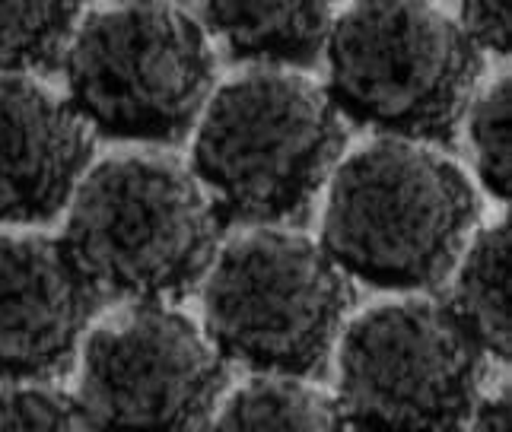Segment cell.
<instances>
[{"label":"cell","mask_w":512,"mask_h":432,"mask_svg":"<svg viewBox=\"0 0 512 432\" xmlns=\"http://www.w3.org/2000/svg\"><path fill=\"white\" fill-rule=\"evenodd\" d=\"M462 29L484 54L506 58L509 51V0H458Z\"/></svg>","instance_id":"obj_17"},{"label":"cell","mask_w":512,"mask_h":432,"mask_svg":"<svg viewBox=\"0 0 512 432\" xmlns=\"http://www.w3.org/2000/svg\"><path fill=\"white\" fill-rule=\"evenodd\" d=\"M223 226L217 204L182 162L125 153L83 172L61 239L99 296L169 302L204 280Z\"/></svg>","instance_id":"obj_3"},{"label":"cell","mask_w":512,"mask_h":432,"mask_svg":"<svg viewBox=\"0 0 512 432\" xmlns=\"http://www.w3.org/2000/svg\"><path fill=\"white\" fill-rule=\"evenodd\" d=\"M223 363L185 312L140 299L86 331L77 398L93 426L198 429L223 398Z\"/></svg>","instance_id":"obj_8"},{"label":"cell","mask_w":512,"mask_h":432,"mask_svg":"<svg viewBox=\"0 0 512 432\" xmlns=\"http://www.w3.org/2000/svg\"><path fill=\"white\" fill-rule=\"evenodd\" d=\"M67 102L93 134L175 143L214 93V48L169 0H118L86 13L64 58Z\"/></svg>","instance_id":"obj_5"},{"label":"cell","mask_w":512,"mask_h":432,"mask_svg":"<svg viewBox=\"0 0 512 432\" xmlns=\"http://www.w3.org/2000/svg\"><path fill=\"white\" fill-rule=\"evenodd\" d=\"M322 54L344 121L417 143L452 140L481 74L478 45L436 0H350Z\"/></svg>","instance_id":"obj_4"},{"label":"cell","mask_w":512,"mask_h":432,"mask_svg":"<svg viewBox=\"0 0 512 432\" xmlns=\"http://www.w3.org/2000/svg\"><path fill=\"white\" fill-rule=\"evenodd\" d=\"M344 118L293 67H255L214 89L194 124L191 172L226 223L299 220L344 156Z\"/></svg>","instance_id":"obj_2"},{"label":"cell","mask_w":512,"mask_h":432,"mask_svg":"<svg viewBox=\"0 0 512 432\" xmlns=\"http://www.w3.org/2000/svg\"><path fill=\"white\" fill-rule=\"evenodd\" d=\"M96 302L99 290L61 236L0 232V382L61 375Z\"/></svg>","instance_id":"obj_9"},{"label":"cell","mask_w":512,"mask_h":432,"mask_svg":"<svg viewBox=\"0 0 512 432\" xmlns=\"http://www.w3.org/2000/svg\"><path fill=\"white\" fill-rule=\"evenodd\" d=\"M474 220L478 194L452 159L379 137L334 166L319 242L347 280L417 293L449 277Z\"/></svg>","instance_id":"obj_1"},{"label":"cell","mask_w":512,"mask_h":432,"mask_svg":"<svg viewBox=\"0 0 512 432\" xmlns=\"http://www.w3.org/2000/svg\"><path fill=\"white\" fill-rule=\"evenodd\" d=\"M210 426L217 429H334L344 426L338 401L306 375L255 372L220 398Z\"/></svg>","instance_id":"obj_13"},{"label":"cell","mask_w":512,"mask_h":432,"mask_svg":"<svg viewBox=\"0 0 512 432\" xmlns=\"http://www.w3.org/2000/svg\"><path fill=\"white\" fill-rule=\"evenodd\" d=\"M80 10L83 0H0V74L58 67Z\"/></svg>","instance_id":"obj_14"},{"label":"cell","mask_w":512,"mask_h":432,"mask_svg":"<svg viewBox=\"0 0 512 432\" xmlns=\"http://www.w3.org/2000/svg\"><path fill=\"white\" fill-rule=\"evenodd\" d=\"M338 0H201L207 29L229 58L255 67H303L322 54Z\"/></svg>","instance_id":"obj_11"},{"label":"cell","mask_w":512,"mask_h":432,"mask_svg":"<svg viewBox=\"0 0 512 432\" xmlns=\"http://www.w3.org/2000/svg\"><path fill=\"white\" fill-rule=\"evenodd\" d=\"M77 394L45 385V378L0 385V429H90Z\"/></svg>","instance_id":"obj_16"},{"label":"cell","mask_w":512,"mask_h":432,"mask_svg":"<svg viewBox=\"0 0 512 432\" xmlns=\"http://www.w3.org/2000/svg\"><path fill=\"white\" fill-rule=\"evenodd\" d=\"M93 131L74 105L26 74H0V226L67 210L93 159Z\"/></svg>","instance_id":"obj_10"},{"label":"cell","mask_w":512,"mask_h":432,"mask_svg":"<svg viewBox=\"0 0 512 432\" xmlns=\"http://www.w3.org/2000/svg\"><path fill=\"white\" fill-rule=\"evenodd\" d=\"M446 305L478 340L484 356L509 359V226L487 223L468 236L462 255L452 264Z\"/></svg>","instance_id":"obj_12"},{"label":"cell","mask_w":512,"mask_h":432,"mask_svg":"<svg viewBox=\"0 0 512 432\" xmlns=\"http://www.w3.org/2000/svg\"><path fill=\"white\" fill-rule=\"evenodd\" d=\"M509 423V391L500 388L497 394H478V401L471 407L468 426L478 429H503Z\"/></svg>","instance_id":"obj_18"},{"label":"cell","mask_w":512,"mask_h":432,"mask_svg":"<svg viewBox=\"0 0 512 432\" xmlns=\"http://www.w3.org/2000/svg\"><path fill=\"white\" fill-rule=\"evenodd\" d=\"M344 426L458 429L481 394L484 350L446 299L408 296L373 305L338 334Z\"/></svg>","instance_id":"obj_7"},{"label":"cell","mask_w":512,"mask_h":432,"mask_svg":"<svg viewBox=\"0 0 512 432\" xmlns=\"http://www.w3.org/2000/svg\"><path fill=\"white\" fill-rule=\"evenodd\" d=\"M465 137L481 185L506 201L509 194V77H493L484 89L471 93L465 112Z\"/></svg>","instance_id":"obj_15"},{"label":"cell","mask_w":512,"mask_h":432,"mask_svg":"<svg viewBox=\"0 0 512 432\" xmlns=\"http://www.w3.org/2000/svg\"><path fill=\"white\" fill-rule=\"evenodd\" d=\"M204 324L223 359L252 372L319 375L338 344L350 280L303 232L252 226L204 274Z\"/></svg>","instance_id":"obj_6"}]
</instances>
